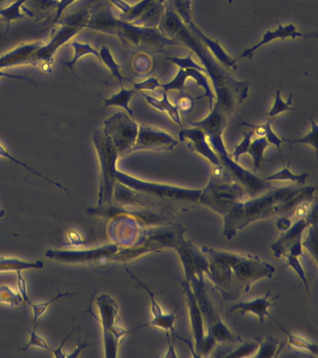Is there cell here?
<instances>
[{
  "label": "cell",
  "instance_id": "obj_2",
  "mask_svg": "<svg viewBox=\"0 0 318 358\" xmlns=\"http://www.w3.org/2000/svg\"><path fill=\"white\" fill-rule=\"evenodd\" d=\"M303 189V186L296 184L289 187H272L262 194L250 196L240 201L223 217V236L231 241L239 231L256 221L287 215L289 201Z\"/></svg>",
  "mask_w": 318,
  "mask_h": 358
},
{
  "label": "cell",
  "instance_id": "obj_15",
  "mask_svg": "<svg viewBox=\"0 0 318 358\" xmlns=\"http://www.w3.org/2000/svg\"><path fill=\"white\" fill-rule=\"evenodd\" d=\"M175 250L182 263L187 281H191L194 278L205 279L208 271V260L202 250L200 251L194 243L186 239Z\"/></svg>",
  "mask_w": 318,
  "mask_h": 358
},
{
  "label": "cell",
  "instance_id": "obj_23",
  "mask_svg": "<svg viewBox=\"0 0 318 358\" xmlns=\"http://www.w3.org/2000/svg\"><path fill=\"white\" fill-rule=\"evenodd\" d=\"M277 299H273V301ZM273 301L270 298V291L268 290L266 295L262 296V298L255 299L250 301L237 302L230 309H228L227 313H238L240 315L250 313V315L256 316L259 321H261V323L263 324L266 316L273 319V320H275L269 313L270 308L273 307Z\"/></svg>",
  "mask_w": 318,
  "mask_h": 358
},
{
  "label": "cell",
  "instance_id": "obj_25",
  "mask_svg": "<svg viewBox=\"0 0 318 358\" xmlns=\"http://www.w3.org/2000/svg\"><path fill=\"white\" fill-rule=\"evenodd\" d=\"M136 92L135 89L127 90L125 89L124 86H121V91L117 92L115 94L111 95L110 98L100 96L101 99L104 101L105 106L104 108L100 109L96 113H100V112L104 111L106 108H111V106H117V108L124 109L128 115L133 119V109L130 108L129 103Z\"/></svg>",
  "mask_w": 318,
  "mask_h": 358
},
{
  "label": "cell",
  "instance_id": "obj_28",
  "mask_svg": "<svg viewBox=\"0 0 318 358\" xmlns=\"http://www.w3.org/2000/svg\"><path fill=\"white\" fill-rule=\"evenodd\" d=\"M286 344V341L278 340L273 336H266L263 340L259 341L258 352L254 357L272 358L277 357Z\"/></svg>",
  "mask_w": 318,
  "mask_h": 358
},
{
  "label": "cell",
  "instance_id": "obj_46",
  "mask_svg": "<svg viewBox=\"0 0 318 358\" xmlns=\"http://www.w3.org/2000/svg\"><path fill=\"white\" fill-rule=\"evenodd\" d=\"M169 60L174 63L175 66H180V69H196L198 71L205 72V69H203V66H200L192 59V52L189 53L186 57H172Z\"/></svg>",
  "mask_w": 318,
  "mask_h": 358
},
{
  "label": "cell",
  "instance_id": "obj_49",
  "mask_svg": "<svg viewBox=\"0 0 318 358\" xmlns=\"http://www.w3.org/2000/svg\"><path fill=\"white\" fill-rule=\"evenodd\" d=\"M133 66L136 71L147 72L152 66V62L147 55H138L133 58Z\"/></svg>",
  "mask_w": 318,
  "mask_h": 358
},
{
  "label": "cell",
  "instance_id": "obj_20",
  "mask_svg": "<svg viewBox=\"0 0 318 358\" xmlns=\"http://www.w3.org/2000/svg\"><path fill=\"white\" fill-rule=\"evenodd\" d=\"M43 41L26 42L19 44L9 52L0 55V69L17 66H38L35 58V53L41 46Z\"/></svg>",
  "mask_w": 318,
  "mask_h": 358
},
{
  "label": "cell",
  "instance_id": "obj_19",
  "mask_svg": "<svg viewBox=\"0 0 318 358\" xmlns=\"http://www.w3.org/2000/svg\"><path fill=\"white\" fill-rule=\"evenodd\" d=\"M178 137L180 141H188L187 145L189 150L208 159L211 166H222L213 148L209 144L208 136L203 129L194 127V126H192V128L182 129Z\"/></svg>",
  "mask_w": 318,
  "mask_h": 358
},
{
  "label": "cell",
  "instance_id": "obj_31",
  "mask_svg": "<svg viewBox=\"0 0 318 358\" xmlns=\"http://www.w3.org/2000/svg\"><path fill=\"white\" fill-rule=\"evenodd\" d=\"M269 143H268L265 137H255V136H254L252 140H251L247 154H250V155L252 157L254 173H256L258 172L259 168L261 166V162L264 159L265 150L269 147Z\"/></svg>",
  "mask_w": 318,
  "mask_h": 358
},
{
  "label": "cell",
  "instance_id": "obj_8",
  "mask_svg": "<svg viewBox=\"0 0 318 358\" xmlns=\"http://www.w3.org/2000/svg\"><path fill=\"white\" fill-rule=\"evenodd\" d=\"M250 196L244 186L233 178H210L208 186L202 189L199 203L223 217Z\"/></svg>",
  "mask_w": 318,
  "mask_h": 358
},
{
  "label": "cell",
  "instance_id": "obj_1",
  "mask_svg": "<svg viewBox=\"0 0 318 358\" xmlns=\"http://www.w3.org/2000/svg\"><path fill=\"white\" fill-rule=\"evenodd\" d=\"M208 260L205 275L226 301H236L262 279H270L275 268L256 255L239 254L203 246Z\"/></svg>",
  "mask_w": 318,
  "mask_h": 358
},
{
  "label": "cell",
  "instance_id": "obj_3",
  "mask_svg": "<svg viewBox=\"0 0 318 358\" xmlns=\"http://www.w3.org/2000/svg\"><path fill=\"white\" fill-rule=\"evenodd\" d=\"M228 117L216 106L211 109V113L205 119L201 122H191V126L199 127L205 131L208 140L214 152L219 159L220 164L237 182L244 186L248 194L253 197L266 192L273 186L265 180V178H259L255 173H251L245 169L238 162H234L231 156L228 153L227 148L223 141V131L227 125Z\"/></svg>",
  "mask_w": 318,
  "mask_h": 358
},
{
  "label": "cell",
  "instance_id": "obj_24",
  "mask_svg": "<svg viewBox=\"0 0 318 358\" xmlns=\"http://www.w3.org/2000/svg\"><path fill=\"white\" fill-rule=\"evenodd\" d=\"M154 94V96H152V95L141 92L145 99L147 100V102L149 103L152 108L161 112H166L173 120V122L182 127L180 110H178L177 106L170 102L167 92H164V90H155Z\"/></svg>",
  "mask_w": 318,
  "mask_h": 358
},
{
  "label": "cell",
  "instance_id": "obj_26",
  "mask_svg": "<svg viewBox=\"0 0 318 358\" xmlns=\"http://www.w3.org/2000/svg\"><path fill=\"white\" fill-rule=\"evenodd\" d=\"M43 262H27L16 259V257H0V273H10V271L41 270L44 268Z\"/></svg>",
  "mask_w": 318,
  "mask_h": 358
},
{
  "label": "cell",
  "instance_id": "obj_56",
  "mask_svg": "<svg viewBox=\"0 0 318 358\" xmlns=\"http://www.w3.org/2000/svg\"><path fill=\"white\" fill-rule=\"evenodd\" d=\"M74 332V329H72L71 331L68 333V335H66V337L64 338L62 343H61V345L58 347L57 349H54V351H52V354H54L55 357L57 358H64L66 357V355L64 354L63 348L64 346H65V344L66 343V341L68 340L69 337L72 335V333Z\"/></svg>",
  "mask_w": 318,
  "mask_h": 358
},
{
  "label": "cell",
  "instance_id": "obj_48",
  "mask_svg": "<svg viewBox=\"0 0 318 358\" xmlns=\"http://www.w3.org/2000/svg\"><path fill=\"white\" fill-rule=\"evenodd\" d=\"M133 89L138 91H155L158 88H160L161 83H159L158 78H149L146 80L142 81V83H132Z\"/></svg>",
  "mask_w": 318,
  "mask_h": 358
},
{
  "label": "cell",
  "instance_id": "obj_52",
  "mask_svg": "<svg viewBox=\"0 0 318 358\" xmlns=\"http://www.w3.org/2000/svg\"><path fill=\"white\" fill-rule=\"evenodd\" d=\"M181 95L178 96L177 101H175V106L178 108V110L189 111L191 108L192 102L194 99L189 95H186L184 92H180Z\"/></svg>",
  "mask_w": 318,
  "mask_h": 358
},
{
  "label": "cell",
  "instance_id": "obj_14",
  "mask_svg": "<svg viewBox=\"0 0 318 358\" xmlns=\"http://www.w3.org/2000/svg\"><path fill=\"white\" fill-rule=\"evenodd\" d=\"M185 229L180 224H161L143 231L138 245L146 246L150 251L159 249H175L185 238Z\"/></svg>",
  "mask_w": 318,
  "mask_h": 358
},
{
  "label": "cell",
  "instance_id": "obj_42",
  "mask_svg": "<svg viewBox=\"0 0 318 358\" xmlns=\"http://www.w3.org/2000/svg\"><path fill=\"white\" fill-rule=\"evenodd\" d=\"M188 78V74H187L186 70L180 69L178 74L175 75V77L173 78L170 83L161 84L160 88L163 89L164 91L166 92L173 91V90L184 92V90H185L186 80Z\"/></svg>",
  "mask_w": 318,
  "mask_h": 358
},
{
  "label": "cell",
  "instance_id": "obj_7",
  "mask_svg": "<svg viewBox=\"0 0 318 358\" xmlns=\"http://www.w3.org/2000/svg\"><path fill=\"white\" fill-rule=\"evenodd\" d=\"M93 144L100 164L99 206H113L114 187L117 183V161L120 154L103 128L96 129L94 131Z\"/></svg>",
  "mask_w": 318,
  "mask_h": 358
},
{
  "label": "cell",
  "instance_id": "obj_17",
  "mask_svg": "<svg viewBox=\"0 0 318 358\" xmlns=\"http://www.w3.org/2000/svg\"><path fill=\"white\" fill-rule=\"evenodd\" d=\"M127 271L128 273L130 274L131 277H132L133 280H136L139 287L143 288V289L146 291L147 294H149L150 299V312H152V320L150 321V323L144 324V326L138 327V329H142V327L147 326L157 327V329H163L166 333H169L170 336H172L174 340L175 338H180V340L183 341L184 343L188 344L189 346H191V341H186L184 340V338H180V336L178 335L177 331H175V324L178 318L177 313H164L163 309H161V306H160V304H159L157 301H156L155 295L154 293L152 292V290L150 289L149 287H147V285H145L144 282H142L140 280H139L138 277L135 275V274L131 273V271L128 270V268ZM191 348L192 346L189 347V349Z\"/></svg>",
  "mask_w": 318,
  "mask_h": 358
},
{
  "label": "cell",
  "instance_id": "obj_58",
  "mask_svg": "<svg viewBox=\"0 0 318 358\" xmlns=\"http://www.w3.org/2000/svg\"><path fill=\"white\" fill-rule=\"evenodd\" d=\"M5 214H6V212H5V210L0 209V218L3 217Z\"/></svg>",
  "mask_w": 318,
  "mask_h": 358
},
{
  "label": "cell",
  "instance_id": "obj_37",
  "mask_svg": "<svg viewBox=\"0 0 318 358\" xmlns=\"http://www.w3.org/2000/svg\"><path fill=\"white\" fill-rule=\"evenodd\" d=\"M259 349V341H245L237 344L236 348H231L230 352L223 355V357H255Z\"/></svg>",
  "mask_w": 318,
  "mask_h": 358
},
{
  "label": "cell",
  "instance_id": "obj_21",
  "mask_svg": "<svg viewBox=\"0 0 318 358\" xmlns=\"http://www.w3.org/2000/svg\"><path fill=\"white\" fill-rule=\"evenodd\" d=\"M312 36H314L315 38H317V35H305V34L300 32L294 24H279L278 27L275 30H267L266 32L263 34V36H262L261 41L253 45L252 47L247 48V50H245L244 52L241 53V55H240L238 58L234 59L233 61L234 63H236V61L240 60V59L251 57V56H252L256 50L261 49V47L269 44L270 42L277 41V39H295L298 38H312Z\"/></svg>",
  "mask_w": 318,
  "mask_h": 358
},
{
  "label": "cell",
  "instance_id": "obj_5",
  "mask_svg": "<svg viewBox=\"0 0 318 358\" xmlns=\"http://www.w3.org/2000/svg\"><path fill=\"white\" fill-rule=\"evenodd\" d=\"M89 13L88 8H82L66 17L57 27L52 30L49 41L44 42L43 46L35 53L38 66L44 73H52L54 56L63 45L68 43L80 31L85 29Z\"/></svg>",
  "mask_w": 318,
  "mask_h": 358
},
{
  "label": "cell",
  "instance_id": "obj_40",
  "mask_svg": "<svg viewBox=\"0 0 318 358\" xmlns=\"http://www.w3.org/2000/svg\"><path fill=\"white\" fill-rule=\"evenodd\" d=\"M23 296L20 293H15L12 288L8 285H1L0 287V304L9 305L10 307L20 306L23 303Z\"/></svg>",
  "mask_w": 318,
  "mask_h": 358
},
{
  "label": "cell",
  "instance_id": "obj_41",
  "mask_svg": "<svg viewBox=\"0 0 318 358\" xmlns=\"http://www.w3.org/2000/svg\"><path fill=\"white\" fill-rule=\"evenodd\" d=\"M317 134L318 125L315 120L312 119V127L305 136L298 139H283V141L291 143V144L308 145L314 148L315 153H317Z\"/></svg>",
  "mask_w": 318,
  "mask_h": 358
},
{
  "label": "cell",
  "instance_id": "obj_38",
  "mask_svg": "<svg viewBox=\"0 0 318 358\" xmlns=\"http://www.w3.org/2000/svg\"><path fill=\"white\" fill-rule=\"evenodd\" d=\"M185 70L189 78H194L198 85L205 89V96L208 97L209 100V108H210V109L213 108L216 97H215L213 90H212L210 85H209L208 78H206L202 72L198 71L196 69H188Z\"/></svg>",
  "mask_w": 318,
  "mask_h": 358
},
{
  "label": "cell",
  "instance_id": "obj_53",
  "mask_svg": "<svg viewBox=\"0 0 318 358\" xmlns=\"http://www.w3.org/2000/svg\"><path fill=\"white\" fill-rule=\"evenodd\" d=\"M292 218L287 217V215H280L278 220H276L275 226L281 232L287 231L292 225Z\"/></svg>",
  "mask_w": 318,
  "mask_h": 358
},
{
  "label": "cell",
  "instance_id": "obj_36",
  "mask_svg": "<svg viewBox=\"0 0 318 358\" xmlns=\"http://www.w3.org/2000/svg\"><path fill=\"white\" fill-rule=\"evenodd\" d=\"M77 295V293L59 292L57 296H54V298L50 299L48 301L41 302V303H33L32 302L30 307L32 308L33 315H34V317H33V321H34V329H37L38 319H40L41 316L45 315L47 310H48L50 306H51L52 303L59 301L60 299L69 298V296H74Z\"/></svg>",
  "mask_w": 318,
  "mask_h": 358
},
{
  "label": "cell",
  "instance_id": "obj_16",
  "mask_svg": "<svg viewBox=\"0 0 318 358\" xmlns=\"http://www.w3.org/2000/svg\"><path fill=\"white\" fill-rule=\"evenodd\" d=\"M177 140L161 129L141 123L138 125V134L131 152L141 150H173L177 147Z\"/></svg>",
  "mask_w": 318,
  "mask_h": 358
},
{
  "label": "cell",
  "instance_id": "obj_44",
  "mask_svg": "<svg viewBox=\"0 0 318 358\" xmlns=\"http://www.w3.org/2000/svg\"><path fill=\"white\" fill-rule=\"evenodd\" d=\"M287 266L290 267L296 273L298 274V278L301 279V282L305 285L307 292L310 294L308 281H307L305 271L303 270V265L300 262V257L291 256V255H286ZM311 295V294H310Z\"/></svg>",
  "mask_w": 318,
  "mask_h": 358
},
{
  "label": "cell",
  "instance_id": "obj_54",
  "mask_svg": "<svg viewBox=\"0 0 318 358\" xmlns=\"http://www.w3.org/2000/svg\"><path fill=\"white\" fill-rule=\"evenodd\" d=\"M0 78H13V80L27 81L30 84L34 83L32 78H27L26 76L10 74V73L2 71L1 69H0Z\"/></svg>",
  "mask_w": 318,
  "mask_h": 358
},
{
  "label": "cell",
  "instance_id": "obj_34",
  "mask_svg": "<svg viewBox=\"0 0 318 358\" xmlns=\"http://www.w3.org/2000/svg\"><path fill=\"white\" fill-rule=\"evenodd\" d=\"M0 158H4L7 159H10V162H15V164L20 165V166L24 167V169L29 171V172L32 173L33 175L38 176V178L44 179L47 182H49L50 184L54 185L55 187H58V189L65 190L66 192H68V189L66 187H64L62 184L58 183V182L52 180V179L47 178V176H43V173L38 172L37 170H35L34 168L29 166V164H26V162H23L19 161L18 159H16L15 157H13L12 154L9 152L3 147V145L0 144Z\"/></svg>",
  "mask_w": 318,
  "mask_h": 358
},
{
  "label": "cell",
  "instance_id": "obj_9",
  "mask_svg": "<svg viewBox=\"0 0 318 358\" xmlns=\"http://www.w3.org/2000/svg\"><path fill=\"white\" fill-rule=\"evenodd\" d=\"M96 307L103 330L105 357H117L120 343L128 333L131 332V330H127L117 324L119 317V305L110 296L106 294L99 296L96 299Z\"/></svg>",
  "mask_w": 318,
  "mask_h": 358
},
{
  "label": "cell",
  "instance_id": "obj_27",
  "mask_svg": "<svg viewBox=\"0 0 318 358\" xmlns=\"http://www.w3.org/2000/svg\"><path fill=\"white\" fill-rule=\"evenodd\" d=\"M240 120H241L243 126H247V127H250L251 130H253L256 136L265 137L269 144L275 145L282 156L281 145L282 143H283V139L278 137L277 134L273 131L272 128L273 119H270L266 123L261 125L251 124V123L244 122L242 119H240Z\"/></svg>",
  "mask_w": 318,
  "mask_h": 358
},
{
  "label": "cell",
  "instance_id": "obj_22",
  "mask_svg": "<svg viewBox=\"0 0 318 358\" xmlns=\"http://www.w3.org/2000/svg\"><path fill=\"white\" fill-rule=\"evenodd\" d=\"M118 19V17L114 15L110 6L99 5L90 10L85 28L116 36Z\"/></svg>",
  "mask_w": 318,
  "mask_h": 358
},
{
  "label": "cell",
  "instance_id": "obj_13",
  "mask_svg": "<svg viewBox=\"0 0 318 358\" xmlns=\"http://www.w3.org/2000/svg\"><path fill=\"white\" fill-rule=\"evenodd\" d=\"M317 223V215L301 218L292 223L287 231L281 232V236L272 245L273 256L276 257L291 255L294 257H303V232L312 224Z\"/></svg>",
  "mask_w": 318,
  "mask_h": 358
},
{
  "label": "cell",
  "instance_id": "obj_59",
  "mask_svg": "<svg viewBox=\"0 0 318 358\" xmlns=\"http://www.w3.org/2000/svg\"><path fill=\"white\" fill-rule=\"evenodd\" d=\"M5 1H10V0H0V3H3ZM13 1H15V0H13Z\"/></svg>",
  "mask_w": 318,
  "mask_h": 358
},
{
  "label": "cell",
  "instance_id": "obj_30",
  "mask_svg": "<svg viewBox=\"0 0 318 358\" xmlns=\"http://www.w3.org/2000/svg\"><path fill=\"white\" fill-rule=\"evenodd\" d=\"M69 46L73 48L74 55L71 60L68 62H64V66L71 69L74 73L75 64L78 63V61L80 58L85 57L87 55H94V57L99 59V50L94 49L91 44L87 42H80L77 41H71L68 43Z\"/></svg>",
  "mask_w": 318,
  "mask_h": 358
},
{
  "label": "cell",
  "instance_id": "obj_18",
  "mask_svg": "<svg viewBox=\"0 0 318 358\" xmlns=\"http://www.w3.org/2000/svg\"><path fill=\"white\" fill-rule=\"evenodd\" d=\"M181 285H182L183 292L186 296L187 306H188L192 337H194V350L195 357H198L201 343H202L205 336V319H203L202 310L200 309L196 296H195L189 282L185 279L181 282Z\"/></svg>",
  "mask_w": 318,
  "mask_h": 358
},
{
  "label": "cell",
  "instance_id": "obj_4",
  "mask_svg": "<svg viewBox=\"0 0 318 358\" xmlns=\"http://www.w3.org/2000/svg\"><path fill=\"white\" fill-rule=\"evenodd\" d=\"M115 178L118 183L145 196L153 208L167 214L173 215L178 210L185 211L200 206L199 199L202 189L145 181L118 169L115 173Z\"/></svg>",
  "mask_w": 318,
  "mask_h": 358
},
{
  "label": "cell",
  "instance_id": "obj_12",
  "mask_svg": "<svg viewBox=\"0 0 318 358\" xmlns=\"http://www.w3.org/2000/svg\"><path fill=\"white\" fill-rule=\"evenodd\" d=\"M121 248L117 243L100 246L86 250H60L50 249L45 253L47 259L72 264H93L113 260L114 255Z\"/></svg>",
  "mask_w": 318,
  "mask_h": 358
},
{
  "label": "cell",
  "instance_id": "obj_45",
  "mask_svg": "<svg viewBox=\"0 0 318 358\" xmlns=\"http://www.w3.org/2000/svg\"><path fill=\"white\" fill-rule=\"evenodd\" d=\"M29 331L30 336L29 343H27L26 347L22 348V351L26 352L27 349L31 348V347L47 350V351L52 352L54 351V349L50 346L48 341H47L45 338L41 337V335H38V333L36 332V329H33V330L29 329Z\"/></svg>",
  "mask_w": 318,
  "mask_h": 358
},
{
  "label": "cell",
  "instance_id": "obj_43",
  "mask_svg": "<svg viewBox=\"0 0 318 358\" xmlns=\"http://www.w3.org/2000/svg\"><path fill=\"white\" fill-rule=\"evenodd\" d=\"M307 229L308 231L305 238L303 237V248L307 249V251L314 257L315 262L317 263V223L312 224Z\"/></svg>",
  "mask_w": 318,
  "mask_h": 358
},
{
  "label": "cell",
  "instance_id": "obj_39",
  "mask_svg": "<svg viewBox=\"0 0 318 358\" xmlns=\"http://www.w3.org/2000/svg\"><path fill=\"white\" fill-rule=\"evenodd\" d=\"M275 103H273V106L272 108L270 109V111L268 112V116H269L270 119H273V117L284 113V112L294 110V108H292V94H290L289 99H287V102H284L283 98L281 96V90H277V91L275 92Z\"/></svg>",
  "mask_w": 318,
  "mask_h": 358
},
{
  "label": "cell",
  "instance_id": "obj_51",
  "mask_svg": "<svg viewBox=\"0 0 318 358\" xmlns=\"http://www.w3.org/2000/svg\"><path fill=\"white\" fill-rule=\"evenodd\" d=\"M76 1H78V0H55L54 8H55L57 11H55V17L52 22L57 24V22L59 21L66 8L71 7V6L74 4Z\"/></svg>",
  "mask_w": 318,
  "mask_h": 358
},
{
  "label": "cell",
  "instance_id": "obj_11",
  "mask_svg": "<svg viewBox=\"0 0 318 358\" xmlns=\"http://www.w3.org/2000/svg\"><path fill=\"white\" fill-rule=\"evenodd\" d=\"M102 128L120 156L131 153L138 134V124L135 120L124 112H118L106 120Z\"/></svg>",
  "mask_w": 318,
  "mask_h": 358
},
{
  "label": "cell",
  "instance_id": "obj_55",
  "mask_svg": "<svg viewBox=\"0 0 318 358\" xmlns=\"http://www.w3.org/2000/svg\"><path fill=\"white\" fill-rule=\"evenodd\" d=\"M110 1L121 11V14H127L130 10L131 5L129 3L125 2L124 0H110Z\"/></svg>",
  "mask_w": 318,
  "mask_h": 358
},
{
  "label": "cell",
  "instance_id": "obj_47",
  "mask_svg": "<svg viewBox=\"0 0 318 358\" xmlns=\"http://www.w3.org/2000/svg\"><path fill=\"white\" fill-rule=\"evenodd\" d=\"M254 136H255V134H254L253 130L245 134L244 138L236 145V150H234L233 153L231 155V159H233L234 162H238L240 157L247 154V148L250 147L251 140H252Z\"/></svg>",
  "mask_w": 318,
  "mask_h": 358
},
{
  "label": "cell",
  "instance_id": "obj_32",
  "mask_svg": "<svg viewBox=\"0 0 318 358\" xmlns=\"http://www.w3.org/2000/svg\"><path fill=\"white\" fill-rule=\"evenodd\" d=\"M308 173H303L301 175H295L289 169V164H287L283 169L278 171L277 173H273L265 178V180L270 182V183H275V182H292L296 185L304 186L307 179H308Z\"/></svg>",
  "mask_w": 318,
  "mask_h": 358
},
{
  "label": "cell",
  "instance_id": "obj_35",
  "mask_svg": "<svg viewBox=\"0 0 318 358\" xmlns=\"http://www.w3.org/2000/svg\"><path fill=\"white\" fill-rule=\"evenodd\" d=\"M27 1L29 0H15L12 4L0 10V17L6 22L7 31L10 30V22L15 20L24 18V13H21V8Z\"/></svg>",
  "mask_w": 318,
  "mask_h": 358
},
{
  "label": "cell",
  "instance_id": "obj_10",
  "mask_svg": "<svg viewBox=\"0 0 318 358\" xmlns=\"http://www.w3.org/2000/svg\"><path fill=\"white\" fill-rule=\"evenodd\" d=\"M116 36L122 43L141 49L161 52L168 45H175V39L167 38L157 27H146L118 19Z\"/></svg>",
  "mask_w": 318,
  "mask_h": 358
},
{
  "label": "cell",
  "instance_id": "obj_57",
  "mask_svg": "<svg viewBox=\"0 0 318 358\" xmlns=\"http://www.w3.org/2000/svg\"><path fill=\"white\" fill-rule=\"evenodd\" d=\"M89 346L91 345L90 344H87V338H86L82 344H80V345L76 347V349H75V351L72 352V354L66 355V357H78L80 355V352L83 351L85 348H87Z\"/></svg>",
  "mask_w": 318,
  "mask_h": 358
},
{
  "label": "cell",
  "instance_id": "obj_33",
  "mask_svg": "<svg viewBox=\"0 0 318 358\" xmlns=\"http://www.w3.org/2000/svg\"><path fill=\"white\" fill-rule=\"evenodd\" d=\"M99 60L108 67V70H110L111 73V78H115L116 80H118L121 86H124L122 85V83H124V80H128L122 76L121 72L122 66L115 61V58H114L113 53H111L110 48L108 46H103L101 49H100Z\"/></svg>",
  "mask_w": 318,
  "mask_h": 358
},
{
  "label": "cell",
  "instance_id": "obj_6",
  "mask_svg": "<svg viewBox=\"0 0 318 358\" xmlns=\"http://www.w3.org/2000/svg\"><path fill=\"white\" fill-rule=\"evenodd\" d=\"M188 282L191 284L192 290L196 296L198 304L202 310L203 319L206 322L208 327H206L205 334L214 338L217 346L222 344L224 347H231L234 344L237 345L241 343L242 338L233 334L223 322L213 298L206 287L205 279L194 278Z\"/></svg>",
  "mask_w": 318,
  "mask_h": 358
},
{
  "label": "cell",
  "instance_id": "obj_50",
  "mask_svg": "<svg viewBox=\"0 0 318 358\" xmlns=\"http://www.w3.org/2000/svg\"><path fill=\"white\" fill-rule=\"evenodd\" d=\"M17 275V287L20 295L23 296L24 301L29 305H31L32 301H30L29 296V287H27V280L24 279L21 271H16Z\"/></svg>",
  "mask_w": 318,
  "mask_h": 358
},
{
  "label": "cell",
  "instance_id": "obj_29",
  "mask_svg": "<svg viewBox=\"0 0 318 358\" xmlns=\"http://www.w3.org/2000/svg\"><path fill=\"white\" fill-rule=\"evenodd\" d=\"M275 322L278 324V327H280L282 331L287 336L290 349L294 350V351L297 352H310V354L314 355L315 357H317L318 346L317 343L307 340V338L301 337V336L292 334V333L284 329L277 321L275 320Z\"/></svg>",
  "mask_w": 318,
  "mask_h": 358
}]
</instances>
